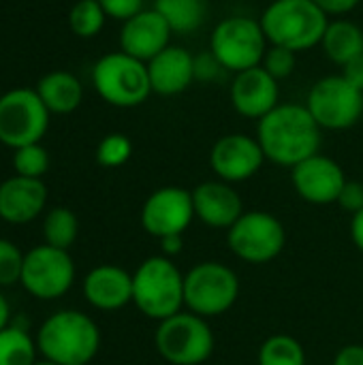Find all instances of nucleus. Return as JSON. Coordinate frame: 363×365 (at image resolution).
<instances>
[{"mask_svg": "<svg viewBox=\"0 0 363 365\" xmlns=\"http://www.w3.org/2000/svg\"><path fill=\"white\" fill-rule=\"evenodd\" d=\"M323 128L317 124L306 105L280 103L259 120L257 141L265 160L293 169L306 158L319 154Z\"/></svg>", "mask_w": 363, "mask_h": 365, "instance_id": "obj_1", "label": "nucleus"}, {"mask_svg": "<svg viewBox=\"0 0 363 365\" xmlns=\"http://www.w3.org/2000/svg\"><path fill=\"white\" fill-rule=\"evenodd\" d=\"M34 340L41 359L88 365L101 349V329L92 317L79 310H58L41 323Z\"/></svg>", "mask_w": 363, "mask_h": 365, "instance_id": "obj_2", "label": "nucleus"}, {"mask_svg": "<svg viewBox=\"0 0 363 365\" xmlns=\"http://www.w3.org/2000/svg\"><path fill=\"white\" fill-rule=\"evenodd\" d=\"M259 21L270 45L297 53L321 45L329 17L312 0H274Z\"/></svg>", "mask_w": 363, "mask_h": 365, "instance_id": "obj_3", "label": "nucleus"}, {"mask_svg": "<svg viewBox=\"0 0 363 365\" xmlns=\"http://www.w3.org/2000/svg\"><path fill=\"white\" fill-rule=\"evenodd\" d=\"M133 304L152 319L165 321L184 308V274L169 257H150L133 274Z\"/></svg>", "mask_w": 363, "mask_h": 365, "instance_id": "obj_4", "label": "nucleus"}, {"mask_svg": "<svg viewBox=\"0 0 363 365\" xmlns=\"http://www.w3.org/2000/svg\"><path fill=\"white\" fill-rule=\"evenodd\" d=\"M92 83L98 96L113 107L131 109L152 94L148 64L120 51L105 53L92 66Z\"/></svg>", "mask_w": 363, "mask_h": 365, "instance_id": "obj_5", "label": "nucleus"}, {"mask_svg": "<svg viewBox=\"0 0 363 365\" xmlns=\"http://www.w3.org/2000/svg\"><path fill=\"white\" fill-rule=\"evenodd\" d=\"M237 297L240 278L220 261L197 263L184 274V308L197 317H220L235 306Z\"/></svg>", "mask_w": 363, "mask_h": 365, "instance_id": "obj_6", "label": "nucleus"}, {"mask_svg": "<svg viewBox=\"0 0 363 365\" xmlns=\"http://www.w3.org/2000/svg\"><path fill=\"white\" fill-rule=\"evenodd\" d=\"M154 344L167 364L201 365L212 357L216 340L208 319L186 310L158 323Z\"/></svg>", "mask_w": 363, "mask_h": 365, "instance_id": "obj_7", "label": "nucleus"}, {"mask_svg": "<svg viewBox=\"0 0 363 365\" xmlns=\"http://www.w3.org/2000/svg\"><path fill=\"white\" fill-rule=\"evenodd\" d=\"M267 47L270 43L261 21L248 15L225 17L216 24L210 36V51L229 73H242L261 66Z\"/></svg>", "mask_w": 363, "mask_h": 365, "instance_id": "obj_8", "label": "nucleus"}, {"mask_svg": "<svg viewBox=\"0 0 363 365\" xmlns=\"http://www.w3.org/2000/svg\"><path fill=\"white\" fill-rule=\"evenodd\" d=\"M49 115L36 90L4 92L0 96V143L13 150L41 143L49 128Z\"/></svg>", "mask_w": 363, "mask_h": 365, "instance_id": "obj_9", "label": "nucleus"}, {"mask_svg": "<svg viewBox=\"0 0 363 365\" xmlns=\"http://www.w3.org/2000/svg\"><path fill=\"white\" fill-rule=\"evenodd\" d=\"M227 244L237 259L250 265H263L285 250L287 231L274 214L252 210L244 212L227 231Z\"/></svg>", "mask_w": 363, "mask_h": 365, "instance_id": "obj_10", "label": "nucleus"}, {"mask_svg": "<svg viewBox=\"0 0 363 365\" xmlns=\"http://www.w3.org/2000/svg\"><path fill=\"white\" fill-rule=\"evenodd\" d=\"M75 282V263L68 250L53 246H34L24 255L19 284L28 295L41 302L60 299Z\"/></svg>", "mask_w": 363, "mask_h": 365, "instance_id": "obj_11", "label": "nucleus"}, {"mask_svg": "<svg viewBox=\"0 0 363 365\" xmlns=\"http://www.w3.org/2000/svg\"><path fill=\"white\" fill-rule=\"evenodd\" d=\"M306 107L323 130H347L362 118L363 92L342 75H327L310 88Z\"/></svg>", "mask_w": 363, "mask_h": 365, "instance_id": "obj_12", "label": "nucleus"}, {"mask_svg": "<svg viewBox=\"0 0 363 365\" xmlns=\"http://www.w3.org/2000/svg\"><path fill=\"white\" fill-rule=\"evenodd\" d=\"M193 220V192L182 186H163L154 190L141 207V227L156 240L184 235Z\"/></svg>", "mask_w": 363, "mask_h": 365, "instance_id": "obj_13", "label": "nucleus"}, {"mask_svg": "<svg viewBox=\"0 0 363 365\" xmlns=\"http://www.w3.org/2000/svg\"><path fill=\"white\" fill-rule=\"evenodd\" d=\"M265 163V154L257 137L231 133L220 137L210 152V167L218 180L227 184L246 182L259 173Z\"/></svg>", "mask_w": 363, "mask_h": 365, "instance_id": "obj_14", "label": "nucleus"}, {"mask_svg": "<svg viewBox=\"0 0 363 365\" xmlns=\"http://www.w3.org/2000/svg\"><path fill=\"white\" fill-rule=\"evenodd\" d=\"M295 192L312 205L338 203V197L347 184L344 169L325 154H315L291 169Z\"/></svg>", "mask_w": 363, "mask_h": 365, "instance_id": "obj_15", "label": "nucleus"}, {"mask_svg": "<svg viewBox=\"0 0 363 365\" xmlns=\"http://www.w3.org/2000/svg\"><path fill=\"white\" fill-rule=\"evenodd\" d=\"M173 30L156 9H143L122 24L120 49L141 62H150L171 45Z\"/></svg>", "mask_w": 363, "mask_h": 365, "instance_id": "obj_16", "label": "nucleus"}, {"mask_svg": "<svg viewBox=\"0 0 363 365\" xmlns=\"http://www.w3.org/2000/svg\"><path fill=\"white\" fill-rule=\"evenodd\" d=\"M278 81L263 68L255 66L242 73H235L231 81V105L242 118L261 120L280 103Z\"/></svg>", "mask_w": 363, "mask_h": 365, "instance_id": "obj_17", "label": "nucleus"}, {"mask_svg": "<svg viewBox=\"0 0 363 365\" xmlns=\"http://www.w3.org/2000/svg\"><path fill=\"white\" fill-rule=\"evenodd\" d=\"M195 218L212 229H231L244 214V201L233 184L223 180L201 182L193 190Z\"/></svg>", "mask_w": 363, "mask_h": 365, "instance_id": "obj_18", "label": "nucleus"}, {"mask_svg": "<svg viewBox=\"0 0 363 365\" xmlns=\"http://www.w3.org/2000/svg\"><path fill=\"white\" fill-rule=\"evenodd\" d=\"M49 190L43 180L13 175L0 184V218L9 225L36 220L47 205Z\"/></svg>", "mask_w": 363, "mask_h": 365, "instance_id": "obj_19", "label": "nucleus"}, {"mask_svg": "<svg viewBox=\"0 0 363 365\" xmlns=\"http://www.w3.org/2000/svg\"><path fill=\"white\" fill-rule=\"evenodd\" d=\"M86 302L103 312H116L133 304V274L118 265H98L83 278Z\"/></svg>", "mask_w": 363, "mask_h": 365, "instance_id": "obj_20", "label": "nucleus"}, {"mask_svg": "<svg viewBox=\"0 0 363 365\" xmlns=\"http://www.w3.org/2000/svg\"><path fill=\"white\" fill-rule=\"evenodd\" d=\"M195 56L180 47L169 45L156 58L148 62V75L152 92L158 96H175L182 94L195 81Z\"/></svg>", "mask_w": 363, "mask_h": 365, "instance_id": "obj_21", "label": "nucleus"}, {"mask_svg": "<svg viewBox=\"0 0 363 365\" xmlns=\"http://www.w3.org/2000/svg\"><path fill=\"white\" fill-rule=\"evenodd\" d=\"M36 94L49 113H73L83 101V88L79 79L68 71H51L43 75L36 83Z\"/></svg>", "mask_w": 363, "mask_h": 365, "instance_id": "obj_22", "label": "nucleus"}, {"mask_svg": "<svg viewBox=\"0 0 363 365\" xmlns=\"http://www.w3.org/2000/svg\"><path fill=\"white\" fill-rule=\"evenodd\" d=\"M321 47L334 64L344 66L349 60L363 53V30L355 21L338 17L327 24Z\"/></svg>", "mask_w": 363, "mask_h": 365, "instance_id": "obj_23", "label": "nucleus"}, {"mask_svg": "<svg viewBox=\"0 0 363 365\" xmlns=\"http://www.w3.org/2000/svg\"><path fill=\"white\" fill-rule=\"evenodd\" d=\"M154 9L165 17L173 34H190L201 28L208 0H156Z\"/></svg>", "mask_w": 363, "mask_h": 365, "instance_id": "obj_24", "label": "nucleus"}, {"mask_svg": "<svg viewBox=\"0 0 363 365\" xmlns=\"http://www.w3.org/2000/svg\"><path fill=\"white\" fill-rule=\"evenodd\" d=\"M36 355V340L28 334V327L11 323L0 331V365H34Z\"/></svg>", "mask_w": 363, "mask_h": 365, "instance_id": "obj_25", "label": "nucleus"}, {"mask_svg": "<svg viewBox=\"0 0 363 365\" xmlns=\"http://www.w3.org/2000/svg\"><path fill=\"white\" fill-rule=\"evenodd\" d=\"M79 235V220L68 207H51L43 220V240L47 246L68 250Z\"/></svg>", "mask_w": 363, "mask_h": 365, "instance_id": "obj_26", "label": "nucleus"}, {"mask_svg": "<svg viewBox=\"0 0 363 365\" xmlns=\"http://www.w3.org/2000/svg\"><path fill=\"white\" fill-rule=\"evenodd\" d=\"M259 365H306V351L293 336L274 334L259 349Z\"/></svg>", "mask_w": 363, "mask_h": 365, "instance_id": "obj_27", "label": "nucleus"}, {"mask_svg": "<svg viewBox=\"0 0 363 365\" xmlns=\"http://www.w3.org/2000/svg\"><path fill=\"white\" fill-rule=\"evenodd\" d=\"M105 19H107V15L98 0H77L68 13L71 32L79 38L96 36L103 30Z\"/></svg>", "mask_w": 363, "mask_h": 365, "instance_id": "obj_28", "label": "nucleus"}, {"mask_svg": "<svg viewBox=\"0 0 363 365\" xmlns=\"http://www.w3.org/2000/svg\"><path fill=\"white\" fill-rule=\"evenodd\" d=\"M13 169L15 175L41 180L49 169V154L41 143L17 148L13 150Z\"/></svg>", "mask_w": 363, "mask_h": 365, "instance_id": "obj_29", "label": "nucleus"}, {"mask_svg": "<svg viewBox=\"0 0 363 365\" xmlns=\"http://www.w3.org/2000/svg\"><path fill=\"white\" fill-rule=\"evenodd\" d=\"M133 156V143L122 133H111L101 139L96 148V163L105 169H118Z\"/></svg>", "mask_w": 363, "mask_h": 365, "instance_id": "obj_30", "label": "nucleus"}, {"mask_svg": "<svg viewBox=\"0 0 363 365\" xmlns=\"http://www.w3.org/2000/svg\"><path fill=\"white\" fill-rule=\"evenodd\" d=\"M24 255L26 252H21L15 242L0 237V289L19 284Z\"/></svg>", "mask_w": 363, "mask_h": 365, "instance_id": "obj_31", "label": "nucleus"}, {"mask_svg": "<svg viewBox=\"0 0 363 365\" xmlns=\"http://www.w3.org/2000/svg\"><path fill=\"white\" fill-rule=\"evenodd\" d=\"M295 64H297L295 51H291L287 47H280V45H270L265 56H263V60H261V66L276 81H282V79L291 77L293 71H295Z\"/></svg>", "mask_w": 363, "mask_h": 365, "instance_id": "obj_32", "label": "nucleus"}, {"mask_svg": "<svg viewBox=\"0 0 363 365\" xmlns=\"http://www.w3.org/2000/svg\"><path fill=\"white\" fill-rule=\"evenodd\" d=\"M195 81H203V83H212V81H218L227 71L225 66L220 64V60L208 49V51H201L195 56Z\"/></svg>", "mask_w": 363, "mask_h": 365, "instance_id": "obj_33", "label": "nucleus"}, {"mask_svg": "<svg viewBox=\"0 0 363 365\" xmlns=\"http://www.w3.org/2000/svg\"><path fill=\"white\" fill-rule=\"evenodd\" d=\"M105 15L118 21H128L137 13L143 11V0H98Z\"/></svg>", "mask_w": 363, "mask_h": 365, "instance_id": "obj_34", "label": "nucleus"}, {"mask_svg": "<svg viewBox=\"0 0 363 365\" xmlns=\"http://www.w3.org/2000/svg\"><path fill=\"white\" fill-rule=\"evenodd\" d=\"M338 205L349 212V214H357L363 210V184L355 180H347L340 197H338Z\"/></svg>", "mask_w": 363, "mask_h": 365, "instance_id": "obj_35", "label": "nucleus"}, {"mask_svg": "<svg viewBox=\"0 0 363 365\" xmlns=\"http://www.w3.org/2000/svg\"><path fill=\"white\" fill-rule=\"evenodd\" d=\"M327 17L329 15H336V17H340V15H347V13H351L362 0H312Z\"/></svg>", "mask_w": 363, "mask_h": 365, "instance_id": "obj_36", "label": "nucleus"}, {"mask_svg": "<svg viewBox=\"0 0 363 365\" xmlns=\"http://www.w3.org/2000/svg\"><path fill=\"white\" fill-rule=\"evenodd\" d=\"M349 83H353L357 90L363 92V53L355 56L353 60H349L344 66H342V73H340Z\"/></svg>", "mask_w": 363, "mask_h": 365, "instance_id": "obj_37", "label": "nucleus"}, {"mask_svg": "<svg viewBox=\"0 0 363 365\" xmlns=\"http://www.w3.org/2000/svg\"><path fill=\"white\" fill-rule=\"evenodd\" d=\"M332 365H363V344H349L340 349Z\"/></svg>", "mask_w": 363, "mask_h": 365, "instance_id": "obj_38", "label": "nucleus"}, {"mask_svg": "<svg viewBox=\"0 0 363 365\" xmlns=\"http://www.w3.org/2000/svg\"><path fill=\"white\" fill-rule=\"evenodd\" d=\"M160 250H163V257H178L182 250H184V240L182 235H167V237H160Z\"/></svg>", "mask_w": 363, "mask_h": 365, "instance_id": "obj_39", "label": "nucleus"}, {"mask_svg": "<svg viewBox=\"0 0 363 365\" xmlns=\"http://www.w3.org/2000/svg\"><path fill=\"white\" fill-rule=\"evenodd\" d=\"M351 240L353 244L363 252V210L353 214V220H351Z\"/></svg>", "mask_w": 363, "mask_h": 365, "instance_id": "obj_40", "label": "nucleus"}, {"mask_svg": "<svg viewBox=\"0 0 363 365\" xmlns=\"http://www.w3.org/2000/svg\"><path fill=\"white\" fill-rule=\"evenodd\" d=\"M13 323V319H11V306H9V299L2 295V291H0V331L4 329V327H9Z\"/></svg>", "mask_w": 363, "mask_h": 365, "instance_id": "obj_41", "label": "nucleus"}, {"mask_svg": "<svg viewBox=\"0 0 363 365\" xmlns=\"http://www.w3.org/2000/svg\"><path fill=\"white\" fill-rule=\"evenodd\" d=\"M34 365H60V364H53V361H49V359H39Z\"/></svg>", "mask_w": 363, "mask_h": 365, "instance_id": "obj_42", "label": "nucleus"}, {"mask_svg": "<svg viewBox=\"0 0 363 365\" xmlns=\"http://www.w3.org/2000/svg\"><path fill=\"white\" fill-rule=\"evenodd\" d=\"M0 96H2V94H0Z\"/></svg>", "mask_w": 363, "mask_h": 365, "instance_id": "obj_43", "label": "nucleus"}]
</instances>
